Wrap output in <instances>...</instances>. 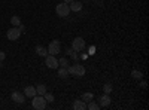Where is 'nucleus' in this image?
Masks as SVG:
<instances>
[{
  "mask_svg": "<svg viewBox=\"0 0 149 110\" xmlns=\"http://www.w3.org/2000/svg\"><path fill=\"white\" fill-rule=\"evenodd\" d=\"M34 51H36V54L39 55V57H46L48 55V49H46L45 46H42V45H37Z\"/></svg>",
  "mask_w": 149,
  "mask_h": 110,
  "instance_id": "obj_12",
  "label": "nucleus"
},
{
  "mask_svg": "<svg viewBox=\"0 0 149 110\" xmlns=\"http://www.w3.org/2000/svg\"><path fill=\"white\" fill-rule=\"evenodd\" d=\"M46 49H48V54H49V55H57V54L61 52V43H60L58 40H52Z\"/></svg>",
  "mask_w": 149,
  "mask_h": 110,
  "instance_id": "obj_5",
  "label": "nucleus"
},
{
  "mask_svg": "<svg viewBox=\"0 0 149 110\" xmlns=\"http://www.w3.org/2000/svg\"><path fill=\"white\" fill-rule=\"evenodd\" d=\"M112 89H113V88H112V85H110V83H104V86H103L104 94H110V92H112Z\"/></svg>",
  "mask_w": 149,
  "mask_h": 110,
  "instance_id": "obj_23",
  "label": "nucleus"
},
{
  "mask_svg": "<svg viewBox=\"0 0 149 110\" xmlns=\"http://www.w3.org/2000/svg\"><path fill=\"white\" fill-rule=\"evenodd\" d=\"M67 70H69V75L76 76V77H82L85 75V67L82 64H73V66L67 67Z\"/></svg>",
  "mask_w": 149,
  "mask_h": 110,
  "instance_id": "obj_2",
  "label": "nucleus"
},
{
  "mask_svg": "<svg viewBox=\"0 0 149 110\" xmlns=\"http://www.w3.org/2000/svg\"><path fill=\"white\" fill-rule=\"evenodd\" d=\"M131 77H134V79H142L143 75H142V71H139V70H133V71H131Z\"/></svg>",
  "mask_w": 149,
  "mask_h": 110,
  "instance_id": "obj_21",
  "label": "nucleus"
},
{
  "mask_svg": "<svg viewBox=\"0 0 149 110\" xmlns=\"http://www.w3.org/2000/svg\"><path fill=\"white\" fill-rule=\"evenodd\" d=\"M31 106H33V109H36V110H43V109H46L48 101L45 100L43 95H34L33 98H31Z\"/></svg>",
  "mask_w": 149,
  "mask_h": 110,
  "instance_id": "obj_1",
  "label": "nucleus"
},
{
  "mask_svg": "<svg viewBox=\"0 0 149 110\" xmlns=\"http://www.w3.org/2000/svg\"><path fill=\"white\" fill-rule=\"evenodd\" d=\"M36 94L37 95H45L46 94V86L45 85H37L36 86Z\"/></svg>",
  "mask_w": 149,
  "mask_h": 110,
  "instance_id": "obj_16",
  "label": "nucleus"
},
{
  "mask_svg": "<svg viewBox=\"0 0 149 110\" xmlns=\"http://www.w3.org/2000/svg\"><path fill=\"white\" fill-rule=\"evenodd\" d=\"M36 94V88L34 86H26L24 88V97H29V98H33Z\"/></svg>",
  "mask_w": 149,
  "mask_h": 110,
  "instance_id": "obj_10",
  "label": "nucleus"
},
{
  "mask_svg": "<svg viewBox=\"0 0 149 110\" xmlns=\"http://www.w3.org/2000/svg\"><path fill=\"white\" fill-rule=\"evenodd\" d=\"M86 109H90V110H98V109H100V106H98L97 103H94V100H91L90 103H86Z\"/></svg>",
  "mask_w": 149,
  "mask_h": 110,
  "instance_id": "obj_19",
  "label": "nucleus"
},
{
  "mask_svg": "<svg viewBox=\"0 0 149 110\" xmlns=\"http://www.w3.org/2000/svg\"><path fill=\"white\" fill-rule=\"evenodd\" d=\"M45 63H46V66L49 67V68H58V59H57V57L55 55H46L45 57Z\"/></svg>",
  "mask_w": 149,
  "mask_h": 110,
  "instance_id": "obj_7",
  "label": "nucleus"
},
{
  "mask_svg": "<svg viewBox=\"0 0 149 110\" xmlns=\"http://www.w3.org/2000/svg\"><path fill=\"white\" fill-rule=\"evenodd\" d=\"M10 24H12L14 27H19V26H21V19H19V17L14 15V17L10 18Z\"/></svg>",
  "mask_w": 149,
  "mask_h": 110,
  "instance_id": "obj_17",
  "label": "nucleus"
},
{
  "mask_svg": "<svg viewBox=\"0 0 149 110\" xmlns=\"http://www.w3.org/2000/svg\"><path fill=\"white\" fill-rule=\"evenodd\" d=\"M43 97H45V100H46L48 103H54V100H55V98H54V95H52V94H49V92H46Z\"/></svg>",
  "mask_w": 149,
  "mask_h": 110,
  "instance_id": "obj_22",
  "label": "nucleus"
},
{
  "mask_svg": "<svg viewBox=\"0 0 149 110\" xmlns=\"http://www.w3.org/2000/svg\"><path fill=\"white\" fill-rule=\"evenodd\" d=\"M55 12H57V15L58 17H61V18H66V17H69V14H70V8H69V3H58L57 5V8H55Z\"/></svg>",
  "mask_w": 149,
  "mask_h": 110,
  "instance_id": "obj_3",
  "label": "nucleus"
},
{
  "mask_svg": "<svg viewBox=\"0 0 149 110\" xmlns=\"http://www.w3.org/2000/svg\"><path fill=\"white\" fill-rule=\"evenodd\" d=\"M66 54H67V55H70L74 61H78V58H79V57H78V52H76V51H73L72 48H70V49L67 48V49H66Z\"/></svg>",
  "mask_w": 149,
  "mask_h": 110,
  "instance_id": "obj_18",
  "label": "nucleus"
},
{
  "mask_svg": "<svg viewBox=\"0 0 149 110\" xmlns=\"http://www.w3.org/2000/svg\"><path fill=\"white\" fill-rule=\"evenodd\" d=\"M58 67H69L67 58H60V59H58Z\"/></svg>",
  "mask_w": 149,
  "mask_h": 110,
  "instance_id": "obj_20",
  "label": "nucleus"
},
{
  "mask_svg": "<svg viewBox=\"0 0 149 110\" xmlns=\"http://www.w3.org/2000/svg\"><path fill=\"white\" fill-rule=\"evenodd\" d=\"M69 8H70L72 12H79V10L82 9V5H81V2H76V0H73L72 3H69Z\"/></svg>",
  "mask_w": 149,
  "mask_h": 110,
  "instance_id": "obj_11",
  "label": "nucleus"
},
{
  "mask_svg": "<svg viewBox=\"0 0 149 110\" xmlns=\"http://www.w3.org/2000/svg\"><path fill=\"white\" fill-rule=\"evenodd\" d=\"M88 54H90V55H94V54H95V48H94V46H90V48H88Z\"/></svg>",
  "mask_w": 149,
  "mask_h": 110,
  "instance_id": "obj_24",
  "label": "nucleus"
},
{
  "mask_svg": "<svg viewBox=\"0 0 149 110\" xmlns=\"http://www.w3.org/2000/svg\"><path fill=\"white\" fill-rule=\"evenodd\" d=\"M63 2H64V3H72L73 0H63Z\"/></svg>",
  "mask_w": 149,
  "mask_h": 110,
  "instance_id": "obj_27",
  "label": "nucleus"
},
{
  "mask_svg": "<svg viewBox=\"0 0 149 110\" xmlns=\"http://www.w3.org/2000/svg\"><path fill=\"white\" fill-rule=\"evenodd\" d=\"M19 36H21L19 27H12V28H9L8 33H6V37H8L9 40H18Z\"/></svg>",
  "mask_w": 149,
  "mask_h": 110,
  "instance_id": "obj_6",
  "label": "nucleus"
},
{
  "mask_svg": "<svg viewBox=\"0 0 149 110\" xmlns=\"http://www.w3.org/2000/svg\"><path fill=\"white\" fill-rule=\"evenodd\" d=\"M85 48H86V43H85V40H84L82 37H76V39L72 40V49H73V51L82 52Z\"/></svg>",
  "mask_w": 149,
  "mask_h": 110,
  "instance_id": "obj_4",
  "label": "nucleus"
},
{
  "mask_svg": "<svg viewBox=\"0 0 149 110\" xmlns=\"http://www.w3.org/2000/svg\"><path fill=\"white\" fill-rule=\"evenodd\" d=\"M98 100H100V104H98V106H100V107H107L109 104H110V95L109 94H103L102 97H100V98H98Z\"/></svg>",
  "mask_w": 149,
  "mask_h": 110,
  "instance_id": "obj_9",
  "label": "nucleus"
},
{
  "mask_svg": "<svg viewBox=\"0 0 149 110\" xmlns=\"http://www.w3.org/2000/svg\"><path fill=\"white\" fill-rule=\"evenodd\" d=\"M6 58V54L5 52H2V51H0V63H2V61Z\"/></svg>",
  "mask_w": 149,
  "mask_h": 110,
  "instance_id": "obj_25",
  "label": "nucleus"
},
{
  "mask_svg": "<svg viewBox=\"0 0 149 110\" xmlns=\"http://www.w3.org/2000/svg\"><path fill=\"white\" fill-rule=\"evenodd\" d=\"M74 110H85L86 109V103H84L82 100H76L73 103V106H72Z\"/></svg>",
  "mask_w": 149,
  "mask_h": 110,
  "instance_id": "obj_13",
  "label": "nucleus"
},
{
  "mask_svg": "<svg viewBox=\"0 0 149 110\" xmlns=\"http://www.w3.org/2000/svg\"><path fill=\"white\" fill-rule=\"evenodd\" d=\"M146 86H148V83L143 80V82H142V88H146Z\"/></svg>",
  "mask_w": 149,
  "mask_h": 110,
  "instance_id": "obj_26",
  "label": "nucleus"
},
{
  "mask_svg": "<svg viewBox=\"0 0 149 110\" xmlns=\"http://www.w3.org/2000/svg\"><path fill=\"white\" fill-rule=\"evenodd\" d=\"M91 100H94V94H93V92H85V94L82 95V101H84V103H90Z\"/></svg>",
  "mask_w": 149,
  "mask_h": 110,
  "instance_id": "obj_15",
  "label": "nucleus"
},
{
  "mask_svg": "<svg viewBox=\"0 0 149 110\" xmlns=\"http://www.w3.org/2000/svg\"><path fill=\"white\" fill-rule=\"evenodd\" d=\"M58 76H60L61 79H67V77H69V70H67V67H60Z\"/></svg>",
  "mask_w": 149,
  "mask_h": 110,
  "instance_id": "obj_14",
  "label": "nucleus"
},
{
  "mask_svg": "<svg viewBox=\"0 0 149 110\" xmlns=\"http://www.w3.org/2000/svg\"><path fill=\"white\" fill-rule=\"evenodd\" d=\"M10 98L14 100L15 103H18V104H22L24 103V94H21L19 91H14L10 94Z\"/></svg>",
  "mask_w": 149,
  "mask_h": 110,
  "instance_id": "obj_8",
  "label": "nucleus"
}]
</instances>
